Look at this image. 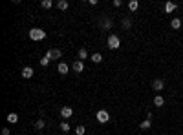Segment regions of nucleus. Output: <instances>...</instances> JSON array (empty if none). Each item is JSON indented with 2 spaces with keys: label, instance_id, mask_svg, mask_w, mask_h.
Wrapping results in <instances>:
<instances>
[{
  "label": "nucleus",
  "instance_id": "412c9836",
  "mask_svg": "<svg viewBox=\"0 0 183 135\" xmlns=\"http://www.w3.org/2000/svg\"><path fill=\"white\" fill-rule=\"evenodd\" d=\"M90 58H92V62H95V64H99V62L103 60V55H101V53H93Z\"/></svg>",
  "mask_w": 183,
  "mask_h": 135
},
{
  "label": "nucleus",
  "instance_id": "4be33fe9",
  "mask_svg": "<svg viewBox=\"0 0 183 135\" xmlns=\"http://www.w3.org/2000/svg\"><path fill=\"white\" fill-rule=\"evenodd\" d=\"M53 6V2L51 0H40V7H44V9H50Z\"/></svg>",
  "mask_w": 183,
  "mask_h": 135
},
{
  "label": "nucleus",
  "instance_id": "dca6fc26",
  "mask_svg": "<svg viewBox=\"0 0 183 135\" xmlns=\"http://www.w3.org/2000/svg\"><path fill=\"white\" fill-rule=\"evenodd\" d=\"M121 24H123V27H125V29H128V27L132 26V18H130V17H123Z\"/></svg>",
  "mask_w": 183,
  "mask_h": 135
},
{
  "label": "nucleus",
  "instance_id": "f257e3e1",
  "mask_svg": "<svg viewBox=\"0 0 183 135\" xmlns=\"http://www.w3.org/2000/svg\"><path fill=\"white\" fill-rule=\"evenodd\" d=\"M28 35H29L31 40H35V42H40V40L46 38V31L40 29V27H31V29L28 31Z\"/></svg>",
  "mask_w": 183,
  "mask_h": 135
},
{
  "label": "nucleus",
  "instance_id": "9d476101",
  "mask_svg": "<svg viewBox=\"0 0 183 135\" xmlns=\"http://www.w3.org/2000/svg\"><path fill=\"white\" fill-rule=\"evenodd\" d=\"M33 73H35L33 68H29V66H26V68L22 69V77H24V79H31V77H33Z\"/></svg>",
  "mask_w": 183,
  "mask_h": 135
},
{
  "label": "nucleus",
  "instance_id": "2eb2a0df",
  "mask_svg": "<svg viewBox=\"0 0 183 135\" xmlns=\"http://www.w3.org/2000/svg\"><path fill=\"white\" fill-rule=\"evenodd\" d=\"M77 57H79V60L88 58V51H86V48H81V49L77 51Z\"/></svg>",
  "mask_w": 183,
  "mask_h": 135
},
{
  "label": "nucleus",
  "instance_id": "393cba45",
  "mask_svg": "<svg viewBox=\"0 0 183 135\" xmlns=\"http://www.w3.org/2000/svg\"><path fill=\"white\" fill-rule=\"evenodd\" d=\"M84 133H86L84 126H77V128H75V135H84Z\"/></svg>",
  "mask_w": 183,
  "mask_h": 135
},
{
  "label": "nucleus",
  "instance_id": "ddd939ff",
  "mask_svg": "<svg viewBox=\"0 0 183 135\" xmlns=\"http://www.w3.org/2000/svg\"><path fill=\"white\" fill-rule=\"evenodd\" d=\"M163 104H165V99L161 97V95H156V97H154V106H156V108H161Z\"/></svg>",
  "mask_w": 183,
  "mask_h": 135
},
{
  "label": "nucleus",
  "instance_id": "423d86ee",
  "mask_svg": "<svg viewBox=\"0 0 183 135\" xmlns=\"http://www.w3.org/2000/svg\"><path fill=\"white\" fill-rule=\"evenodd\" d=\"M71 115H73V108H71V106H62V108H61V117H62L64 121H68Z\"/></svg>",
  "mask_w": 183,
  "mask_h": 135
},
{
  "label": "nucleus",
  "instance_id": "bb28decb",
  "mask_svg": "<svg viewBox=\"0 0 183 135\" xmlns=\"http://www.w3.org/2000/svg\"><path fill=\"white\" fill-rule=\"evenodd\" d=\"M121 6H123L121 0H114V7H121Z\"/></svg>",
  "mask_w": 183,
  "mask_h": 135
},
{
  "label": "nucleus",
  "instance_id": "f03ea898",
  "mask_svg": "<svg viewBox=\"0 0 183 135\" xmlns=\"http://www.w3.org/2000/svg\"><path fill=\"white\" fill-rule=\"evenodd\" d=\"M119 46H121V38L117 37L115 33H110L108 35V48L114 51V49H119Z\"/></svg>",
  "mask_w": 183,
  "mask_h": 135
},
{
  "label": "nucleus",
  "instance_id": "f3484780",
  "mask_svg": "<svg viewBox=\"0 0 183 135\" xmlns=\"http://www.w3.org/2000/svg\"><path fill=\"white\" fill-rule=\"evenodd\" d=\"M35 128H37L39 131H42V130L46 128V121H44V119H39V121L35 122Z\"/></svg>",
  "mask_w": 183,
  "mask_h": 135
},
{
  "label": "nucleus",
  "instance_id": "6ab92c4d",
  "mask_svg": "<svg viewBox=\"0 0 183 135\" xmlns=\"http://www.w3.org/2000/svg\"><path fill=\"white\" fill-rule=\"evenodd\" d=\"M57 7H59V9H62V11H64V9H68V7H70L68 0H59V2H57Z\"/></svg>",
  "mask_w": 183,
  "mask_h": 135
},
{
  "label": "nucleus",
  "instance_id": "f8f14e48",
  "mask_svg": "<svg viewBox=\"0 0 183 135\" xmlns=\"http://www.w3.org/2000/svg\"><path fill=\"white\" fill-rule=\"evenodd\" d=\"M150 126H152V119H145V121H141V124H139L141 130H150Z\"/></svg>",
  "mask_w": 183,
  "mask_h": 135
},
{
  "label": "nucleus",
  "instance_id": "a211bd4d",
  "mask_svg": "<svg viewBox=\"0 0 183 135\" xmlns=\"http://www.w3.org/2000/svg\"><path fill=\"white\" fill-rule=\"evenodd\" d=\"M6 119H7V122H11V124H15V122H18V115H17V113H13V111H11V113H9V115H7Z\"/></svg>",
  "mask_w": 183,
  "mask_h": 135
},
{
  "label": "nucleus",
  "instance_id": "1a4fd4ad",
  "mask_svg": "<svg viewBox=\"0 0 183 135\" xmlns=\"http://www.w3.org/2000/svg\"><path fill=\"white\" fill-rule=\"evenodd\" d=\"M57 71L61 75H66L68 71H70V66L66 64V62H59V66H57Z\"/></svg>",
  "mask_w": 183,
  "mask_h": 135
},
{
  "label": "nucleus",
  "instance_id": "0eeeda50",
  "mask_svg": "<svg viewBox=\"0 0 183 135\" xmlns=\"http://www.w3.org/2000/svg\"><path fill=\"white\" fill-rule=\"evenodd\" d=\"M152 90H154L156 93L163 91V90H165V80H163V79H156V80L152 82Z\"/></svg>",
  "mask_w": 183,
  "mask_h": 135
},
{
  "label": "nucleus",
  "instance_id": "7ed1b4c3",
  "mask_svg": "<svg viewBox=\"0 0 183 135\" xmlns=\"http://www.w3.org/2000/svg\"><path fill=\"white\" fill-rule=\"evenodd\" d=\"M46 57H48L50 60H53V58H61V57H62V51L57 49V48H51V49L46 51Z\"/></svg>",
  "mask_w": 183,
  "mask_h": 135
},
{
  "label": "nucleus",
  "instance_id": "9b49d317",
  "mask_svg": "<svg viewBox=\"0 0 183 135\" xmlns=\"http://www.w3.org/2000/svg\"><path fill=\"white\" fill-rule=\"evenodd\" d=\"M176 9H178V4H174V2H167L165 4V11L167 13H174Z\"/></svg>",
  "mask_w": 183,
  "mask_h": 135
},
{
  "label": "nucleus",
  "instance_id": "4468645a",
  "mask_svg": "<svg viewBox=\"0 0 183 135\" xmlns=\"http://www.w3.org/2000/svg\"><path fill=\"white\" fill-rule=\"evenodd\" d=\"M170 27H172V29H179V27H181V20L174 17V18L170 20Z\"/></svg>",
  "mask_w": 183,
  "mask_h": 135
},
{
  "label": "nucleus",
  "instance_id": "6e6552de",
  "mask_svg": "<svg viewBox=\"0 0 183 135\" xmlns=\"http://www.w3.org/2000/svg\"><path fill=\"white\" fill-rule=\"evenodd\" d=\"M71 69L75 71V73H82V71H84V62L82 60H75L71 64Z\"/></svg>",
  "mask_w": 183,
  "mask_h": 135
},
{
  "label": "nucleus",
  "instance_id": "b1692460",
  "mask_svg": "<svg viewBox=\"0 0 183 135\" xmlns=\"http://www.w3.org/2000/svg\"><path fill=\"white\" fill-rule=\"evenodd\" d=\"M61 130H62V131H70V124H68L66 121H62V122H61Z\"/></svg>",
  "mask_w": 183,
  "mask_h": 135
},
{
  "label": "nucleus",
  "instance_id": "aec40b11",
  "mask_svg": "<svg viewBox=\"0 0 183 135\" xmlns=\"http://www.w3.org/2000/svg\"><path fill=\"white\" fill-rule=\"evenodd\" d=\"M137 7H139V2H137V0H130V2H128V9H130V11H136Z\"/></svg>",
  "mask_w": 183,
  "mask_h": 135
},
{
  "label": "nucleus",
  "instance_id": "39448f33",
  "mask_svg": "<svg viewBox=\"0 0 183 135\" xmlns=\"http://www.w3.org/2000/svg\"><path fill=\"white\" fill-rule=\"evenodd\" d=\"M95 117H97V121H99L101 124H104V122H108V121H110V113L106 111V110H99Z\"/></svg>",
  "mask_w": 183,
  "mask_h": 135
},
{
  "label": "nucleus",
  "instance_id": "5701e85b",
  "mask_svg": "<svg viewBox=\"0 0 183 135\" xmlns=\"http://www.w3.org/2000/svg\"><path fill=\"white\" fill-rule=\"evenodd\" d=\"M48 64H50V58H48V57L44 55V57H42V58H40V66H42V68H46Z\"/></svg>",
  "mask_w": 183,
  "mask_h": 135
},
{
  "label": "nucleus",
  "instance_id": "a878e982",
  "mask_svg": "<svg viewBox=\"0 0 183 135\" xmlns=\"http://www.w3.org/2000/svg\"><path fill=\"white\" fill-rule=\"evenodd\" d=\"M2 135H11V131H9V128H2V131H0Z\"/></svg>",
  "mask_w": 183,
  "mask_h": 135
},
{
  "label": "nucleus",
  "instance_id": "cd10ccee",
  "mask_svg": "<svg viewBox=\"0 0 183 135\" xmlns=\"http://www.w3.org/2000/svg\"><path fill=\"white\" fill-rule=\"evenodd\" d=\"M163 135H165V133H163Z\"/></svg>",
  "mask_w": 183,
  "mask_h": 135
},
{
  "label": "nucleus",
  "instance_id": "20e7f679",
  "mask_svg": "<svg viewBox=\"0 0 183 135\" xmlns=\"http://www.w3.org/2000/svg\"><path fill=\"white\" fill-rule=\"evenodd\" d=\"M99 27L101 29H112V18L110 17H101L99 18Z\"/></svg>",
  "mask_w": 183,
  "mask_h": 135
}]
</instances>
